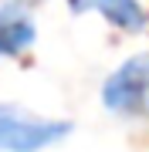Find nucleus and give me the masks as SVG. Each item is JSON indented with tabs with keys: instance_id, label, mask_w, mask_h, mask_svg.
Masks as SVG:
<instances>
[{
	"instance_id": "obj_4",
	"label": "nucleus",
	"mask_w": 149,
	"mask_h": 152,
	"mask_svg": "<svg viewBox=\"0 0 149 152\" xmlns=\"http://www.w3.org/2000/svg\"><path fill=\"white\" fill-rule=\"evenodd\" d=\"M75 10H92V14H102L109 24H115L119 31H142L149 14L142 10L139 0H71Z\"/></svg>"
},
{
	"instance_id": "obj_3",
	"label": "nucleus",
	"mask_w": 149,
	"mask_h": 152,
	"mask_svg": "<svg viewBox=\"0 0 149 152\" xmlns=\"http://www.w3.org/2000/svg\"><path fill=\"white\" fill-rule=\"evenodd\" d=\"M34 44V17L21 4L0 7V58H17Z\"/></svg>"
},
{
	"instance_id": "obj_1",
	"label": "nucleus",
	"mask_w": 149,
	"mask_h": 152,
	"mask_svg": "<svg viewBox=\"0 0 149 152\" xmlns=\"http://www.w3.org/2000/svg\"><path fill=\"white\" fill-rule=\"evenodd\" d=\"M102 105L115 115H146L149 118V51L132 54L105 78Z\"/></svg>"
},
{
	"instance_id": "obj_2",
	"label": "nucleus",
	"mask_w": 149,
	"mask_h": 152,
	"mask_svg": "<svg viewBox=\"0 0 149 152\" xmlns=\"http://www.w3.org/2000/svg\"><path fill=\"white\" fill-rule=\"evenodd\" d=\"M71 132L68 122L41 118L14 105H0V152H37Z\"/></svg>"
}]
</instances>
